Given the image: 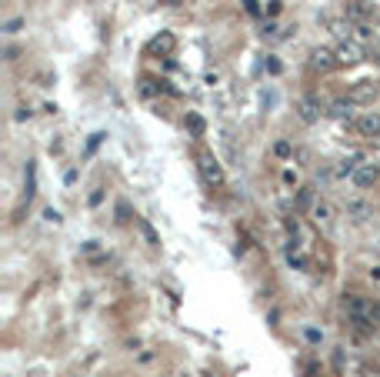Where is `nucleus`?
<instances>
[{
    "mask_svg": "<svg viewBox=\"0 0 380 377\" xmlns=\"http://www.w3.org/2000/svg\"><path fill=\"white\" fill-rule=\"evenodd\" d=\"M200 174L207 177V184H224V170L210 154H200Z\"/></svg>",
    "mask_w": 380,
    "mask_h": 377,
    "instance_id": "nucleus-1",
    "label": "nucleus"
},
{
    "mask_svg": "<svg viewBox=\"0 0 380 377\" xmlns=\"http://www.w3.org/2000/svg\"><path fill=\"white\" fill-rule=\"evenodd\" d=\"M374 97H377V87H374V84H357L347 100H350V104H370Z\"/></svg>",
    "mask_w": 380,
    "mask_h": 377,
    "instance_id": "nucleus-2",
    "label": "nucleus"
},
{
    "mask_svg": "<svg viewBox=\"0 0 380 377\" xmlns=\"http://www.w3.org/2000/svg\"><path fill=\"white\" fill-rule=\"evenodd\" d=\"M357 130L367 133V137L380 133V117H377V114H364V117H357Z\"/></svg>",
    "mask_w": 380,
    "mask_h": 377,
    "instance_id": "nucleus-3",
    "label": "nucleus"
},
{
    "mask_svg": "<svg viewBox=\"0 0 380 377\" xmlns=\"http://www.w3.org/2000/svg\"><path fill=\"white\" fill-rule=\"evenodd\" d=\"M344 10H347V17H354V20H367L370 17V7L364 3V0H347Z\"/></svg>",
    "mask_w": 380,
    "mask_h": 377,
    "instance_id": "nucleus-4",
    "label": "nucleus"
},
{
    "mask_svg": "<svg viewBox=\"0 0 380 377\" xmlns=\"http://www.w3.org/2000/svg\"><path fill=\"white\" fill-rule=\"evenodd\" d=\"M313 221L317 224H330V207H327V204H313Z\"/></svg>",
    "mask_w": 380,
    "mask_h": 377,
    "instance_id": "nucleus-5",
    "label": "nucleus"
},
{
    "mask_svg": "<svg viewBox=\"0 0 380 377\" xmlns=\"http://www.w3.org/2000/svg\"><path fill=\"white\" fill-rule=\"evenodd\" d=\"M313 67H320V70H327V67L334 64V60H330V54H327V50H317V54H313V60H310Z\"/></svg>",
    "mask_w": 380,
    "mask_h": 377,
    "instance_id": "nucleus-6",
    "label": "nucleus"
},
{
    "mask_svg": "<svg viewBox=\"0 0 380 377\" xmlns=\"http://www.w3.org/2000/svg\"><path fill=\"white\" fill-rule=\"evenodd\" d=\"M140 231H144V237H147V244H150V247H157V244H160V237H157V231H154V227H150L147 221H140Z\"/></svg>",
    "mask_w": 380,
    "mask_h": 377,
    "instance_id": "nucleus-7",
    "label": "nucleus"
},
{
    "mask_svg": "<svg viewBox=\"0 0 380 377\" xmlns=\"http://www.w3.org/2000/svg\"><path fill=\"white\" fill-rule=\"evenodd\" d=\"M187 124H190V133H193V137H200V133H203V121L197 117V114H190Z\"/></svg>",
    "mask_w": 380,
    "mask_h": 377,
    "instance_id": "nucleus-8",
    "label": "nucleus"
},
{
    "mask_svg": "<svg viewBox=\"0 0 380 377\" xmlns=\"http://www.w3.org/2000/svg\"><path fill=\"white\" fill-rule=\"evenodd\" d=\"M170 47H174V37H170V33H164V37L154 40V50H170Z\"/></svg>",
    "mask_w": 380,
    "mask_h": 377,
    "instance_id": "nucleus-9",
    "label": "nucleus"
},
{
    "mask_svg": "<svg viewBox=\"0 0 380 377\" xmlns=\"http://www.w3.org/2000/svg\"><path fill=\"white\" fill-rule=\"evenodd\" d=\"M354 180H357V187H367L370 180H374V170H360V174H357Z\"/></svg>",
    "mask_w": 380,
    "mask_h": 377,
    "instance_id": "nucleus-10",
    "label": "nucleus"
},
{
    "mask_svg": "<svg viewBox=\"0 0 380 377\" xmlns=\"http://www.w3.org/2000/svg\"><path fill=\"white\" fill-rule=\"evenodd\" d=\"M340 60H347V64L357 60V50H354V47H340Z\"/></svg>",
    "mask_w": 380,
    "mask_h": 377,
    "instance_id": "nucleus-11",
    "label": "nucleus"
},
{
    "mask_svg": "<svg viewBox=\"0 0 380 377\" xmlns=\"http://www.w3.org/2000/svg\"><path fill=\"white\" fill-rule=\"evenodd\" d=\"M274 150H277V157H290V144H287V140H277Z\"/></svg>",
    "mask_w": 380,
    "mask_h": 377,
    "instance_id": "nucleus-12",
    "label": "nucleus"
},
{
    "mask_svg": "<svg viewBox=\"0 0 380 377\" xmlns=\"http://www.w3.org/2000/svg\"><path fill=\"white\" fill-rule=\"evenodd\" d=\"M300 117L303 121H313V107L310 104H300Z\"/></svg>",
    "mask_w": 380,
    "mask_h": 377,
    "instance_id": "nucleus-13",
    "label": "nucleus"
},
{
    "mask_svg": "<svg viewBox=\"0 0 380 377\" xmlns=\"http://www.w3.org/2000/svg\"><path fill=\"white\" fill-rule=\"evenodd\" d=\"M357 37H360V40H370L374 33H370V27H364V23H360V27H357Z\"/></svg>",
    "mask_w": 380,
    "mask_h": 377,
    "instance_id": "nucleus-14",
    "label": "nucleus"
},
{
    "mask_svg": "<svg viewBox=\"0 0 380 377\" xmlns=\"http://www.w3.org/2000/svg\"><path fill=\"white\" fill-rule=\"evenodd\" d=\"M307 341H313V344H317V341H320V331H313V327H307Z\"/></svg>",
    "mask_w": 380,
    "mask_h": 377,
    "instance_id": "nucleus-15",
    "label": "nucleus"
},
{
    "mask_svg": "<svg viewBox=\"0 0 380 377\" xmlns=\"http://www.w3.org/2000/svg\"><path fill=\"white\" fill-rule=\"evenodd\" d=\"M370 317H374V321L380 324V300H377V304H374V307H370Z\"/></svg>",
    "mask_w": 380,
    "mask_h": 377,
    "instance_id": "nucleus-16",
    "label": "nucleus"
},
{
    "mask_svg": "<svg viewBox=\"0 0 380 377\" xmlns=\"http://www.w3.org/2000/svg\"><path fill=\"white\" fill-rule=\"evenodd\" d=\"M244 3H247V10H250V13H257V3H254V0H244Z\"/></svg>",
    "mask_w": 380,
    "mask_h": 377,
    "instance_id": "nucleus-17",
    "label": "nucleus"
},
{
    "mask_svg": "<svg viewBox=\"0 0 380 377\" xmlns=\"http://www.w3.org/2000/svg\"><path fill=\"white\" fill-rule=\"evenodd\" d=\"M167 3H177V0H167Z\"/></svg>",
    "mask_w": 380,
    "mask_h": 377,
    "instance_id": "nucleus-18",
    "label": "nucleus"
}]
</instances>
